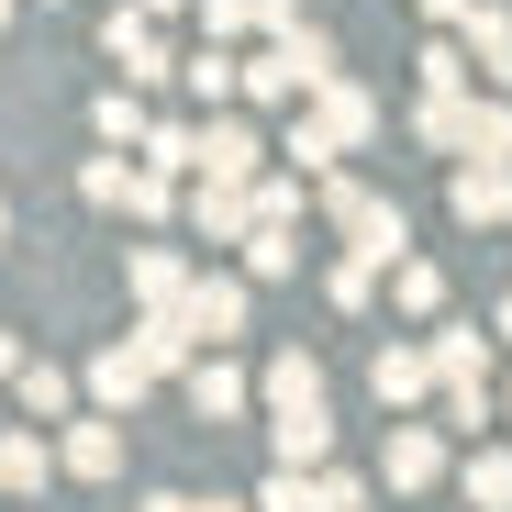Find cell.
Listing matches in <instances>:
<instances>
[{"label": "cell", "instance_id": "1", "mask_svg": "<svg viewBox=\"0 0 512 512\" xmlns=\"http://www.w3.org/2000/svg\"><path fill=\"white\" fill-rule=\"evenodd\" d=\"M323 223L346 234V256H368V268H401V256H412L401 201H379L368 179H346V167H323Z\"/></svg>", "mask_w": 512, "mask_h": 512}, {"label": "cell", "instance_id": "2", "mask_svg": "<svg viewBox=\"0 0 512 512\" xmlns=\"http://www.w3.org/2000/svg\"><path fill=\"white\" fill-rule=\"evenodd\" d=\"M167 312H179L190 323V346H234V334H245V279H223V268H201L179 301H167Z\"/></svg>", "mask_w": 512, "mask_h": 512}, {"label": "cell", "instance_id": "3", "mask_svg": "<svg viewBox=\"0 0 512 512\" xmlns=\"http://www.w3.org/2000/svg\"><path fill=\"white\" fill-rule=\"evenodd\" d=\"M379 479H390V490H435V479H446V423H412V412H390Z\"/></svg>", "mask_w": 512, "mask_h": 512}, {"label": "cell", "instance_id": "4", "mask_svg": "<svg viewBox=\"0 0 512 512\" xmlns=\"http://www.w3.org/2000/svg\"><path fill=\"white\" fill-rule=\"evenodd\" d=\"M312 134H323L334 156H357V145L379 134V101L357 90V78H312Z\"/></svg>", "mask_w": 512, "mask_h": 512}, {"label": "cell", "instance_id": "5", "mask_svg": "<svg viewBox=\"0 0 512 512\" xmlns=\"http://www.w3.org/2000/svg\"><path fill=\"white\" fill-rule=\"evenodd\" d=\"M112 67H123V90H167V78H179V56H167V34L145 23V12H112Z\"/></svg>", "mask_w": 512, "mask_h": 512}, {"label": "cell", "instance_id": "6", "mask_svg": "<svg viewBox=\"0 0 512 512\" xmlns=\"http://www.w3.org/2000/svg\"><path fill=\"white\" fill-rule=\"evenodd\" d=\"M368 390H379V412H423V401H435V357H423V346H379L368 357Z\"/></svg>", "mask_w": 512, "mask_h": 512}, {"label": "cell", "instance_id": "7", "mask_svg": "<svg viewBox=\"0 0 512 512\" xmlns=\"http://www.w3.org/2000/svg\"><path fill=\"white\" fill-rule=\"evenodd\" d=\"M446 34L468 45V67H490L501 90H512V12H501V0H468V12H457Z\"/></svg>", "mask_w": 512, "mask_h": 512}, {"label": "cell", "instance_id": "8", "mask_svg": "<svg viewBox=\"0 0 512 512\" xmlns=\"http://www.w3.org/2000/svg\"><path fill=\"white\" fill-rule=\"evenodd\" d=\"M268 446H279V468H323V457H334V412H323V401L268 412Z\"/></svg>", "mask_w": 512, "mask_h": 512}, {"label": "cell", "instance_id": "9", "mask_svg": "<svg viewBox=\"0 0 512 512\" xmlns=\"http://www.w3.org/2000/svg\"><path fill=\"white\" fill-rule=\"evenodd\" d=\"M256 156H268V145H256L234 112H212V123H201V167H190V179H256Z\"/></svg>", "mask_w": 512, "mask_h": 512}, {"label": "cell", "instance_id": "10", "mask_svg": "<svg viewBox=\"0 0 512 512\" xmlns=\"http://www.w3.org/2000/svg\"><path fill=\"white\" fill-rule=\"evenodd\" d=\"M190 223H201V245H245V223H256L245 212V179H201L190 190Z\"/></svg>", "mask_w": 512, "mask_h": 512}, {"label": "cell", "instance_id": "11", "mask_svg": "<svg viewBox=\"0 0 512 512\" xmlns=\"http://www.w3.org/2000/svg\"><path fill=\"white\" fill-rule=\"evenodd\" d=\"M457 156H490V167H512V101H457Z\"/></svg>", "mask_w": 512, "mask_h": 512}, {"label": "cell", "instance_id": "12", "mask_svg": "<svg viewBox=\"0 0 512 512\" xmlns=\"http://www.w3.org/2000/svg\"><path fill=\"white\" fill-rule=\"evenodd\" d=\"M56 468H67V479H123V423H67Z\"/></svg>", "mask_w": 512, "mask_h": 512}, {"label": "cell", "instance_id": "13", "mask_svg": "<svg viewBox=\"0 0 512 512\" xmlns=\"http://www.w3.org/2000/svg\"><path fill=\"white\" fill-rule=\"evenodd\" d=\"M435 390H468V379H490V346H479V323H435Z\"/></svg>", "mask_w": 512, "mask_h": 512}, {"label": "cell", "instance_id": "14", "mask_svg": "<svg viewBox=\"0 0 512 512\" xmlns=\"http://www.w3.org/2000/svg\"><path fill=\"white\" fill-rule=\"evenodd\" d=\"M145 390H156V368H145L134 346H112V357H90V401H101V412H134Z\"/></svg>", "mask_w": 512, "mask_h": 512}, {"label": "cell", "instance_id": "15", "mask_svg": "<svg viewBox=\"0 0 512 512\" xmlns=\"http://www.w3.org/2000/svg\"><path fill=\"white\" fill-rule=\"evenodd\" d=\"M179 379H190V401H201V423H223V412H245V368H234L223 346H212V357H190Z\"/></svg>", "mask_w": 512, "mask_h": 512}, {"label": "cell", "instance_id": "16", "mask_svg": "<svg viewBox=\"0 0 512 512\" xmlns=\"http://www.w3.org/2000/svg\"><path fill=\"white\" fill-rule=\"evenodd\" d=\"M446 201H457V223H501V201H512V167H457V179H446Z\"/></svg>", "mask_w": 512, "mask_h": 512}, {"label": "cell", "instance_id": "17", "mask_svg": "<svg viewBox=\"0 0 512 512\" xmlns=\"http://www.w3.org/2000/svg\"><path fill=\"white\" fill-rule=\"evenodd\" d=\"M457 490H468V512H512V446H468Z\"/></svg>", "mask_w": 512, "mask_h": 512}, {"label": "cell", "instance_id": "18", "mask_svg": "<svg viewBox=\"0 0 512 512\" xmlns=\"http://www.w3.org/2000/svg\"><path fill=\"white\" fill-rule=\"evenodd\" d=\"M179 78H190V101H201V112H223V101L245 90V56H234V45H201V56H190Z\"/></svg>", "mask_w": 512, "mask_h": 512}, {"label": "cell", "instance_id": "19", "mask_svg": "<svg viewBox=\"0 0 512 512\" xmlns=\"http://www.w3.org/2000/svg\"><path fill=\"white\" fill-rule=\"evenodd\" d=\"M179 290H190V256H179V245H145V256H134V301H145V312H167Z\"/></svg>", "mask_w": 512, "mask_h": 512}, {"label": "cell", "instance_id": "20", "mask_svg": "<svg viewBox=\"0 0 512 512\" xmlns=\"http://www.w3.org/2000/svg\"><path fill=\"white\" fill-rule=\"evenodd\" d=\"M256 401H268V412H301V401H323V368H312V357H268Z\"/></svg>", "mask_w": 512, "mask_h": 512}, {"label": "cell", "instance_id": "21", "mask_svg": "<svg viewBox=\"0 0 512 512\" xmlns=\"http://www.w3.org/2000/svg\"><path fill=\"white\" fill-rule=\"evenodd\" d=\"M56 479V446L45 435H0V490H45Z\"/></svg>", "mask_w": 512, "mask_h": 512}, {"label": "cell", "instance_id": "22", "mask_svg": "<svg viewBox=\"0 0 512 512\" xmlns=\"http://www.w3.org/2000/svg\"><path fill=\"white\" fill-rule=\"evenodd\" d=\"M290 268H301L290 223H245V279H290Z\"/></svg>", "mask_w": 512, "mask_h": 512}, {"label": "cell", "instance_id": "23", "mask_svg": "<svg viewBox=\"0 0 512 512\" xmlns=\"http://www.w3.org/2000/svg\"><path fill=\"white\" fill-rule=\"evenodd\" d=\"M145 167L190 179V167H201V123H145Z\"/></svg>", "mask_w": 512, "mask_h": 512}, {"label": "cell", "instance_id": "24", "mask_svg": "<svg viewBox=\"0 0 512 512\" xmlns=\"http://www.w3.org/2000/svg\"><path fill=\"white\" fill-rule=\"evenodd\" d=\"M90 123H101V145H145V90H101Z\"/></svg>", "mask_w": 512, "mask_h": 512}, {"label": "cell", "instance_id": "25", "mask_svg": "<svg viewBox=\"0 0 512 512\" xmlns=\"http://www.w3.org/2000/svg\"><path fill=\"white\" fill-rule=\"evenodd\" d=\"M12 401H23V412H67L78 390H67V368H45V357H23V368H12Z\"/></svg>", "mask_w": 512, "mask_h": 512}, {"label": "cell", "instance_id": "26", "mask_svg": "<svg viewBox=\"0 0 512 512\" xmlns=\"http://www.w3.org/2000/svg\"><path fill=\"white\" fill-rule=\"evenodd\" d=\"M78 201H101V212H123V201H134V167H123V145L78 167Z\"/></svg>", "mask_w": 512, "mask_h": 512}, {"label": "cell", "instance_id": "27", "mask_svg": "<svg viewBox=\"0 0 512 512\" xmlns=\"http://www.w3.org/2000/svg\"><path fill=\"white\" fill-rule=\"evenodd\" d=\"M390 301H401V312H446V268H423V256H401V268H390Z\"/></svg>", "mask_w": 512, "mask_h": 512}, {"label": "cell", "instance_id": "28", "mask_svg": "<svg viewBox=\"0 0 512 512\" xmlns=\"http://www.w3.org/2000/svg\"><path fill=\"white\" fill-rule=\"evenodd\" d=\"M245 512H323V501H312V468H268Z\"/></svg>", "mask_w": 512, "mask_h": 512}, {"label": "cell", "instance_id": "29", "mask_svg": "<svg viewBox=\"0 0 512 512\" xmlns=\"http://www.w3.org/2000/svg\"><path fill=\"white\" fill-rule=\"evenodd\" d=\"M412 67H423V90H435V101H457V90H468V45H457V34H446V45H423Z\"/></svg>", "mask_w": 512, "mask_h": 512}, {"label": "cell", "instance_id": "30", "mask_svg": "<svg viewBox=\"0 0 512 512\" xmlns=\"http://www.w3.org/2000/svg\"><path fill=\"white\" fill-rule=\"evenodd\" d=\"M245 212H256V223H301V179H268V167H256V179H245Z\"/></svg>", "mask_w": 512, "mask_h": 512}, {"label": "cell", "instance_id": "31", "mask_svg": "<svg viewBox=\"0 0 512 512\" xmlns=\"http://www.w3.org/2000/svg\"><path fill=\"white\" fill-rule=\"evenodd\" d=\"M323 290H334V312H368L379 268H368V256H334V268H323Z\"/></svg>", "mask_w": 512, "mask_h": 512}, {"label": "cell", "instance_id": "32", "mask_svg": "<svg viewBox=\"0 0 512 512\" xmlns=\"http://www.w3.org/2000/svg\"><path fill=\"white\" fill-rule=\"evenodd\" d=\"M234 34H268L256 0H201V45H234Z\"/></svg>", "mask_w": 512, "mask_h": 512}, {"label": "cell", "instance_id": "33", "mask_svg": "<svg viewBox=\"0 0 512 512\" xmlns=\"http://www.w3.org/2000/svg\"><path fill=\"white\" fill-rule=\"evenodd\" d=\"M312 501H323V512H368V479L323 457V468H312Z\"/></svg>", "mask_w": 512, "mask_h": 512}, {"label": "cell", "instance_id": "34", "mask_svg": "<svg viewBox=\"0 0 512 512\" xmlns=\"http://www.w3.org/2000/svg\"><path fill=\"white\" fill-rule=\"evenodd\" d=\"M457 101H468V90H457ZM457 101H435V90H423V112H412V134H423V145H457Z\"/></svg>", "mask_w": 512, "mask_h": 512}, {"label": "cell", "instance_id": "35", "mask_svg": "<svg viewBox=\"0 0 512 512\" xmlns=\"http://www.w3.org/2000/svg\"><path fill=\"white\" fill-rule=\"evenodd\" d=\"M134 223H167V167H134V201H123Z\"/></svg>", "mask_w": 512, "mask_h": 512}, {"label": "cell", "instance_id": "36", "mask_svg": "<svg viewBox=\"0 0 512 512\" xmlns=\"http://www.w3.org/2000/svg\"><path fill=\"white\" fill-rule=\"evenodd\" d=\"M435 401H446V423H468V435L490 423V379H468V390H435Z\"/></svg>", "mask_w": 512, "mask_h": 512}, {"label": "cell", "instance_id": "37", "mask_svg": "<svg viewBox=\"0 0 512 512\" xmlns=\"http://www.w3.org/2000/svg\"><path fill=\"white\" fill-rule=\"evenodd\" d=\"M279 156H301V179H323V167H334V145H323L312 123H290V145H279Z\"/></svg>", "mask_w": 512, "mask_h": 512}, {"label": "cell", "instance_id": "38", "mask_svg": "<svg viewBox=\"0 0 512 512\" xmlns=\"http://www.w3.org/2000/svg\"><path fill=\"white\" fill-rule=\"evenodd\" d=\"M145 512H245V501H190V490H156Z\"/></svg>", "mask_w": 512, "mask_h": 512}, {"label": "cell", "instance_id": "39", "mask_svg": "<svg viewBox=\"0 0 512 512\" xmlns=\"http://www.w3.org/2000/svg\"><path fill=\"white\" fill-rule=\"evenodd\" d=\"M412 12H423V23H457V12H468V0H412Z\"/></svg>", "mask_w": 512, "mask_h": 512}, {"label": "cell", "instance_id": "40", "mask_svg": "<svg viewBox=\"0 0 512 512\" xmlns=\"http://www.w3.org/2000/svg\"><path fill=\"white\" fill-rule=\"evenodd\" d=\"M134 12H145V23H167V12H190V0H134Z\"/></svg>", "mask_w": 512, "mask_h": 512}, {"label": "cell", "instance_id": "41", "mask_svg": "<svg viewBox=\"0 0 512 512\" xmlns=\"http://www.w3.org/2000/svg\"><path fill=\"white\" fill-rule=\"evenodd\" d=\"M490 323H501V334H512V301H501V312H490Z\"/></svg>", "mask_w": 512, "mask_h": 512}, {"label": "cell", "instance_id": "42", "mask_svg": "<svg viewBox=\"0 0 512 512\" xmlns=\"http://www.w3.org/2000/svg\"><path fill=\"white\" fill-rule=\"evenodd\" d=\"M0 245H12V212H0Z\"/></svg>", "mask_w": 512, "mask_h": 512}, {"label": "cell", "instance_id": "43", "mask_svg": "<svg viewBox=\"0 0 512 512\" xmlns=\"http://www.w3.org/2000/svg\"><path fill=\"white\" fill-rule=\"evenodd\" d=\"M0 23H12V0H0Z\"/></svg>", "mask_w": 512, "mask_h": 512}, {"label": "cell", "instance_id": "44", "mask_svg": "<svg viewBox=\"0 0 512 512\" xmlns=\"http://www.w3.org/2000/svg\"><path fill=\"white\" fill-rule=\"evenodd\" d=\"M501 223H512V201H501Z\"/></svg>", "mask_w": 512, "mask_h": 512}, {"label": "cell", "instance_id": "45", "mask_svg": "<svg viewBox=\"0 0 512 512\" xmlns=\"http://www.w3.org/2000/svg\"><path fill=\"white\" fill-rule=\"evenodd\" d=\"M501 412H512V401H501Z\"/></svg>", "mask_w": 512, "mask_h": 512}]
</instances>
